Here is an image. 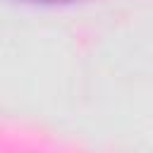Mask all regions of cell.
I'll list each match as a JSON object with an SVG mask.
<instances>
[{"instance_id":"6da1fadb","label":"cell","mask_w":153,"mask_h":153,"mask_svg":"<svg viewBox=\"0 0 153 153\" xmlns=\"http://www.w3.org/2000/svg\"><path fill=\"white\" fill-rule=\"evenodd\" d=\"M24 2H41V5H69L76 0H24Z\"/></svg>"}]
</instances>
